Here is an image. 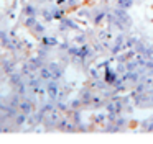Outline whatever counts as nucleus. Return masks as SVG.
<instances>
[{
	"label": "nucleus",
	"instance_id": "f257e3e1",
	"mask_svg": "<svg viewBox=\"0 0 153 144\" xmlns=\"http://www.w3.org/2000/svg\"><path fill=\"white\" fill-rule=\"evenodd\" d=\"M133 5V0H119V7L120 8H130V7Z\"/></svg>",
	"mask_w": 153,
	"mask_h": 144
},
{
	"label": "nucleus",
	"instance_id": "f03ea898",
	"mask_svg": "<svg viewBox=\"0 0 153 144\" xmlns=\"http://www.w3.org/2000/svg\"><path fill=\"white\" fill-rule=\"evenodd\" d=\"M137 67H138V62L137 61H130L128 64H127V69H128V71H137Z\"/></svg>",
	"mask_w": 153,
	"mask_h": 144
},
{
	"label": "nucleus",
	"instance_id": "7ed1b4c3",
	"mask_svg": "<svg viewBox=\"0 0 153 144\" xmlns=\"http://www.w3.org/2000/svg\"><path fill=\"white\" fill-rule=\"evenodd\" d=\"M127 44H128V46H133V44H137V38H130L128 41H127Z\"/></svg>",
	"mask_w": 153,
	"mask_h": 144
},
{
	"label": "nucleus",
	"instance_id": "20e7f679",
	"mask_svg": "<svg viewBox=\"0 0 153 144\" xmlns=\"http://www.w3.org/2000/svg\"><path fill=\"white\" fill-rule=\"evenodd\" d=\"M150 88H153V79H152V82H150Z\"/></svg>",
	"mask_w": 153,
	"mask_h": 144
}]
</instances>
